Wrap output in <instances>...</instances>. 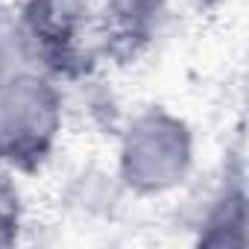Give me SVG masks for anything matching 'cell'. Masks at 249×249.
<instances>
[{"instance_id": "cell-1", "label": "cell", "mask_w": 249, "mask_h": 249, "mask_svg": "<svg viewBox=\"0 0 249 249\" xmlns=\"http://www.w3.org/2000/svg\"><path fill=\"white\" fill-rule=\"evenodd\" d=\"M71 85L44 68L12 21L0 24V173H47L71 132Z\"/></svg>"}, {"instance_id": "cell-2", "label": "cell", "mask_w": 249, "mask_h": 249, "mask_svg": "<svg viewBox=\"0 0 249 249\" xmlns=\"http://www.w3.org/2000/svg\"><path fill=\"white\" fill-rule=\"evenodd\" d=\"M202 147L194 120L167 103H141L120 117L108 176L132 202H170L194 188Z\"/></svg>"}, {"instance_id": "cell-3", "label": "cell", "mask_w": 249, "mask_h": 249, "mask_svg": "<svg viewBox=\"0 0 249 249\" xmlns=\"http://www.w3.org/2000/svg\"><path fill=\"white\" fill-rule=\"evenodd\" d=\"M191 237L208 249L246 246V167L240 150L231 153L191 214Z\"/></svg>"}, {"instance_id": "cell-4", "label": "cell", "mask_w": 249, "mask_h": 249, "mask_svg": "<svg viewBox=\"0 0 249 249\" xmlns=\"http://www.w3.org/2000/svg\"><path fill=\"white\" fill-rule=\"evenodd\" d=\"M103 47L135 50L167 24L179 0H91Z\"/></svg>"}, {"instance_id": "cell-5", "label": "cell", "mask_w": 249, "mask_h": 249, "mask_svg": "<svg viewBox=\"0 0 249 249\" xmlns=\"http://www.w3.org/2000/svg\"><path fill=\"white\" fill-rule=\"evenodd\" d=\"M30 229V205L24 182L0 173V246H15Z\"/></svg>"}, {"instance_id": "cell-6", "label": "cell", "mask_w": 249, "mask_h": 249, "mask_svg": "<svg viewBox=\"0 0 249 249\" xmlns=\"http://www.w3.org/2000/svg\"><path fill=\"white\" fill-rule=\"evenodd\" d=\"M194 6H199V9H217V6H223L226 0H191Z\"/></svg>"}]
</instances>
